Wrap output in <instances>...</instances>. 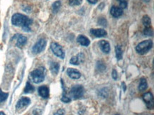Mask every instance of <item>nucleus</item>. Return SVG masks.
Instances as JSON below:
<instances>
[{"instance_id": "nucleus-21", "label": "nucleus", "mask_w": 154, "mask_h": 115, "mask_svg": "<svg viewBox=\"0 0 154 115\" xmlns=\"http://www.w3.org/2000/svg\"><path fill=\"white\" fill-rule=\"evenodd\" d=\"M34 90H35L34 87H33L30 82H28L26 83V87H25V89H24V93L33 92V91H34Z\"/></svg>"}, {"instance_id": "nucleus-27", "label": "nucleus", "mask_w": 154, "mask_h": 115, "mask_svg": "<svg viewBox=\"0 0 154 115\" xmlns=\"http://www.w3.org/2000/svg\"><path fill=\"white\" fill-rule=\"evenodd\" d=\"M143 33H144V35L148 36H151L153 35V31H152L151 27L146 28L143 31Z\"/></svg>"}, {"instance_id": "nucleus-15", "label": "nucleus", "mask_w": 154, "mask_h": 115, "mask_svg": "<svg viewBox=\"0 0 154 115\" xmlns=\"http://www.w3.org/2000/svg\"><path fill=\"white\" fill-rule=\"evenodd\" d=\"M77 41L82 46L87 47L90 44V41L89 40L88 38H87L83 35H79L78 37L77 38Z\"/></svg>"}, {"instance_id": "nucleus-31", "label": "nucleus", "mask_w": 154, "mask_h": 115, "mask_svg": "<svg viewBox=\"0 0 154 115\" xmlns=\"http://www.w3.org/2000/svg\"><path fill=\"white\" fill-rule=\"evenodd\" d=\"M112 78H113L114 80H116L117 79V72L114 69L112 70Z\"/></svg>"}, {"instance_id": "nucleus-33", "label": "nucleus", "mask_w": 154, "mask_h": 115, "mask_svg": "<svg viewBox=\"0 0 154 115\" xmlns=\"http://www.w3.org/2000/svg\"><path fill=\"white\" fill-rule=\"evenodd\" d=\"M0 115H6V114H5V112H0Z\"/></svg>"}, {"instance_id": "nucleus-10", "label": "nucleus", "mask_w": 154, "mask_h": 115, "mask_svg": "<svg viewBox=\"0 0 154 115\" xmlns=\"http://www.w3.org/2000/svg\"><path fill=\"white\" fill-rule=\"evenodd\" d=\"M67 75L71 79H74V80L79 79L81 77L80 73L74 68H68V70H67Z\"/></svg>"}, {"instance_id": "nucleus-6", "label": "nucleus", "mask_w": 154, "mask_h": 115, "mask_svg": "<svg viewBox=\"0 0 154 115\" xmlns=\"http://www.w3.org/2000/svg\"><path fill=\"white\" fill-rule=\"evenodd\" d=\"M51 49L56 56L60 58L61 59H63L65 58V52L63 51L62 47L58 43L55 42L51 43Z\"/></svg>"}, {"instance_id": "nucleus-19", "label": "nucleus", "mask_w": 154, "mask_h": 115, "mask_svg": "<svg viewBox=\"0 0 154 115\" xmlns=\"http://www.w3.org/2000/svg\"><path fill=\"white\" fill-rule=\"evenodd\" d=\"M115 52H116V58L118 61L121 60L122 58V50L120 45H116L115 47Z\"/></svg>"}, {"instance_id": "nucleus-34", "label": "nucleus", "mask_w": 154, "mask_h": 115, "mask_svg": "<svg viewBox=\"0 0 154 115\" xmlns=\"http://www.w3.org/2000/svg\"><path fill=\"white\" fill-rule=\"evenodd\" d=\"M144 2H150V0H143Z\"/></svg>"}, {"instance_id": "nucleus-20", "label": "nucleus", "mask_w": 154, "mask_h": 115, "mask_svg": "<svg viewBox=\"0 0 154 115\" xmlns=\"http://www.w3.org/2000/svg\"><path fill=\"white\" fill-rule=\"evenodd\" d=\"M61 7V2L60 1H56L52 5V10L53 13H57L60 9Z\"/></svg>"}, {"instance_id": "nucleus-9", "label": "nucleus", "mask_w": 154, "mask_h": 115, "mask_svg": "<svg viewBox=\"0 0 154 115\" xmlns=\"http://www.w3.org/2000/svg\"><path fill=\"white\" fill-rule=\"evenodd\" d=\"M90 33L97 38L106 36V34H107L106 31L102 29H92L90 30Z\"/></svg>"}, {"instance_id": "nucleus-24", "label": "nucleus", "mask_w": 154, "mask_h": 115, "mask_svg": "<svg viewBox=\"0 0 154 115\" xmlns=\"http://www.w3.org/2000/svg\"><path fill=\"white\" fill-rule=\"evenodd\" d=\"M8 96H9L8 93L4 92L2 91V90H0V102H2L7 100Z\"/></svg>"}, {"instance_id": "nucleus-5", "label": "nucleus", "mask_w": 154, "mask_h": 115, "mask_svg": "<svg viewBox=\"0 0 154 115\" xmlns=\"http://www.w3.org/2000/svg\"><path fill=\"white\" fill-rule=\"evenodd\" d=\"M46 46V41L41 39L38 40L32 48V52L35 54H38L44 50Z\"/></svg>"}, {"instance_id": "nucleus-26", "label": "nucleus", "mask_w": 154, "mask_h": 115, "mask_svg": "<svg viewBox=\"0 0 154 115\" xmlns=\"http://www.w3.org/2000/svg\"><path fill=\"white\" fill-rule=\"evenodd\" d=\"M119 3V7L121 9H126L127 7V0H118Z\"/></svg>"}, {"instance_id": "nucleus-18", "label": "nucleus", "mask_w": 154, "mask_h": 115, "mask_svg": "<svg viewBox=\"0 0 154 115\" xmlns=\"http://www.w3.org/2000/svg\"><path fill=\"white\" fill-rule=\"evenodd\" d=\"M142 23H143V26L146 28L151 27V19H150V17H149V16H147V15L144 16V17H143V19H142Z\"/></svg>"}, {"instance_id": "nucleus-29", "label": "nucleus", "mask_w": 154, "mask_h": 115, "mask_svg": "<svg viewBox=\"0 0 154 115\" xmlns=\"http://www.w3.org/2000/svg\"><path fill=\"white\" fill-rule=\"evenodd\" d=\"M98 23L100 25H102L103 26H106V20L105 19H104V18H100V19H99L98 21Z\"/></svg>"}, {"instance_id": "nucleus-35", "label": "nucleus", "mask_w": 154, "mask_h": 115, "mask_svg": "<svg viewBox=\"0 0 154 115\" xmlns=\"http://www.w3.org/2000/svg\"><path fill=\"white\" fill-rule=\"evenodd\" d=\"M115 115H119V114H115Z\"/></svg>"}, {"instance_id": "nucleus-7", "label": "nucleus", "mask_w": 154, "mask_h": 115, "mask_svg": "<svg viewBox=\"0 0 154 115\" xmlns=\"http://www.w3.org/2000/svg\"><path fill=\"white\" fill-rule=\"evenodd\" d=\"M143 100L144 102L146 103V105L149 110H151L153 107L154 105V100H153V96L151 92H146L145 94L143 95Z\"/></svg>"}, {"instance_id": "nucleus-4", "label": "nucleus", "mask_w": 154, "mask_h": 115, "mask_svg": "<svg viewBox=\"0 0 154 115\" xmlns=\"http://www.w3.org/2000/svg\"><path fill=\"white\" fill-rule=\"evenodd\" d=\"M84 93L85 90L83 87L80 85H74V86L71 88L70 95L71 96V98L75 99V100H77V99H80L82 98L84 95Z\"/></svg>"}, {"instance_id": "nucleus-22", "label": "nucleus", "mask_w": 154, "mask_h": 115, "mask_svg": "<svg viewBox=\"0 0 154 115\" xmlns=\"http://www.w3.org/2000/svg\"><path fill=\"white\" fill-rule=\"evenodd\" d=\"M70 64L78 65L80 64V59H79V55H77V56H73L72 58L70 60Z\"/></svg>"}, {"instance_id": "nucleus-3", "label": "nucleus", "mask_w": 154, "mask_h": 115, "mask_svg": "<svg viewBox=\"0 0 154 115\" xmlns=\"http://www.w3.org/2000/svg\"><path fill=\"white\" fill-rule=\"evenodd\" d=\"M153 46V42L151 40H146L139 43L136 47V51L140 55H144L149 52Z\"/></svg>"}, {"instance_id": "nucleus-8", "label": "nucleus", "mask_w": 154, "mask_h": 115, "mask_svg": "<svg viewBox=\"0 0 154 115\" xmlns=\"http://www.w3.org/2000/svg\"><path fill=\"white\" fill-rule=\"evenodd\" d=\"M31 103V100L29 98L26 97H23L20 100L17 102V104L16 105V108L19 110V109H22L25 107L28 106V105Z\"/></svg>"}, {"instance_id": "nucleus-1", "label": "nucleus", "mask_w": 154, "mask_h": 115, "mask_svg": "<svg viewBox=\"0 0 154 115\" xmlns=\"http://www.w3.org/2000/svg\"><path fill=\"white\" fill-rule=\"evenodd\" d=\"M11 23L13 25L21 27L26 32H29L31 31L30 25L32 23V20L21 14H15L11 18Z\"/></svg>"}, {"instance_id": "nucleus-30", "label": "nucleus", "mask_w": 154, "mask_h": 115, "mask_svg": "<svg viewBox=\"0 0 154 115\" xmlns=\"http://www.w3.org/2000/svg\"><path fill=\"white\" fill-rule=\"evenodd\" d=\"M66 114V111H65L63 109H60L57 112L55 113L54 115H65Z\"/></svg>"}, {"instance_id": "nucleus-13", "label": "nucleus", "mask_w": 154, "mask_h": 115, "mask_svg": "<svg viewBox=\"0 0 154 115\" xmlns=\"http://www.w3.org/2000/svg\"><path fill=\"white\" fill-rule=\"evenodd\" d=\"M99 45H100V49L102 52L104 53H109L110 51V45L109 42L106 41L102 40L99 42Z\"/></svg>"}, {"instance_id": "nucleus-14", "label": "nucleus", "mask_w": 154, "mask_h": 115, "mask_svg": "<svg viewBox=\"0 0 154 115\" xmlns=\"http://www.w3.org/2000/svg\"><path fill=\"white\" fill-rule=\"evenodd\" d=\"M110 14L113 16L114 17L118 18L123 14V9H121L120 7H115V6H113L111 8V10H110Z\"/></svg>"}, {"instance_id": "nucleus-25", "label": "nucleus", "mask_w": 154, "mask_h": 115, "mask_svg": "<svg viewBox=\"0 0 154 115\" xmlns=\"http://www.w3.org/2000/svg\"><path fill=\"white\" fill-rule=\"evenodd\" d=\"M83 0H69V5L70 6H78L82 3Z\"/></svg>"}, {"instance_id": "nucleus-28", "label": "nucleus", "mask_w": 154, "mask_h": 115, "mask_svg": "<svg viewBox=\"0 0 154 115\" xmlns=\"http://www.w3.org/2000/svg\"><path fill=\"white\" fill-rule=\"evenodd\" d=\"M61 101H62V102H65V103H68V102H70V101H71V99L68 98V97H67L66 95H65L64 94H63L62 98H61Z\"/></svg>"}, {"instance_id": "nucleus-2", "label": "nucleus", "mask_w": 154, "mask_h": 115, "mask_svg": "<svg viewBox=\"0 0 154 115\" xmlns=\"http://www.w3.org/2000/svg\"><path fill=\"white\" fill-rule=\"evenodd\" d=\"M30 78L35 84L42 82L45 79V69L43 68H39L33 70L30 73Z\"/></svg>"}, {"instance_id": "nucleus-12", "label": "nucleus", "mask_w": 154, "mask_h": 115, "mask_svg": "<svg viewBox=\"0 0 154 115\" xmlns=\"http://www.w3.org/2000/svg\"><path fill=\"white\" fill-rule=\"evenodd\" d=\"M38 94L41 98L46 99L48 98L49 97V89L48 87H46V85H43L38 88Z\"/></svg>"}, {"instance_id": "nucleus-23", "label": "nucleus", "mask_w": 154, "mask_h": 115, "mask_svg": "<svg viewBox=\"0 0 154 115\" xmlns=\"http://www.w3.org/2000/svg\"><path fill=\"white\" fill-rule=\"evenodd\" d=\"M97 69L100 71H104L106 69V65L102 61H99L97 63Z\"/></svg>"}, {"instance_id": "nucleus-32", "label": "nucleus", "mask_w": 154, "mask_h": 115, "mask_svg": "<svg viewBox=\"0 0 154 115\" xmlns=\"http://www.w3.org/2000/svg\"><path fill=\"white\" fill-rule=\"evenodd\" d=\"M88 2L90 3L91 5H95L97 2V0H88Z\"/></svg>"}, {"instance_id": "nucleus-17", "label": "nucleus", "mask_w": 154, "mask_h": 115, "mask_svg": "<svg viewBox=\"0 0 154 115\" xmlns=\"http://www.w3.org/2000/svg\"><path fill=\"white\" fill-rule=\"evenodd\" d=\"M148 88V83L147 81L145 78H141L140 80L139 86V90L140 91H144L146 90Z\"/></svg>"}, {"instance_id": "nucleus-11", "label": "nucleus", "mask_w": 154, "mask_h": 115, "mask_svg": "<svg viewBox=\"0 0 154 115\" xmlns=\"http://www.w3.org/2000/svg\"><path fill=\"white\" fill-rule=\"evenodd\" d=\"M13 39H17V45L18 47H22L26 43L27 39L24 36H22L21 34H16V36Z\"/></svg>"}, {"instance_id": "nucleus-16", "label": "nucleus", "mask_w": 154, "mask_h": 115, "mask_svg": "<svg viewBox=\"0 0 154 115\" xmlns=\"http://www.w3.org/2000/svg\"><path fill=\"white\" fill-rule=\"evenodd\" d=\"M59 69H60V65L58 63L53 62L50 65V70L53 75L58 74Z\"/></svg>"}]
</instances>
